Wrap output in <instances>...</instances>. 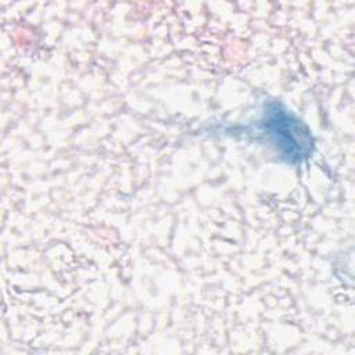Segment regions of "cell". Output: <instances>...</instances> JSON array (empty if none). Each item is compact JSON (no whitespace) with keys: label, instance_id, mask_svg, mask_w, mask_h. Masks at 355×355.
<instances>
[{"label":"cell","instance_id":"obj_1","mask_svg":"<svg viewBox=\"0 0 355 355\" xmlns=\"http://www.w3.org/2000/svg\"><path fill=\"white\" fill-rule=\"evenodd\" d=\"M262 123L287 162H301L312 154L311 132L283 105L272 103L265 111Z\"/></svg>","mask_w":355,"mask_h":355}]
</instances>
